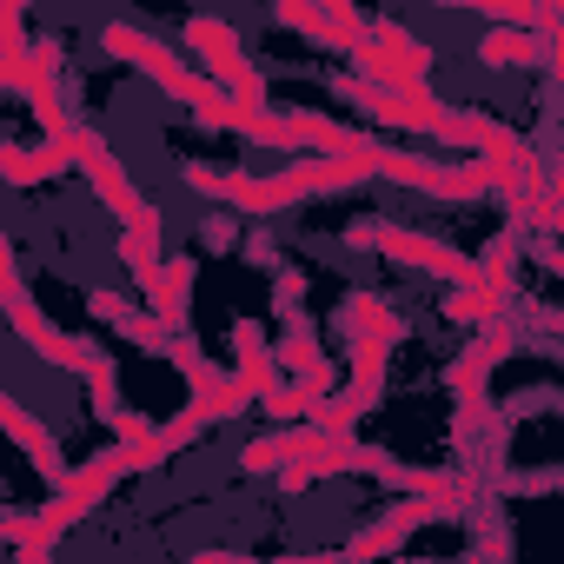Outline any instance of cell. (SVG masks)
Here are the masks:
<instances>
[{
  "label": "cell",
  "mask_w": 564,
  "mask_h": 564,
  "mask_svg": "<svg viewBox=\"0 0 564 564\" xmlns=\"http://www.w3.org/2000/svg\"><path fill=\"white\" fill-rule=\"evenodd\" d=\"M0 306H8V326H14V339H21L34 359H47L54 372H74V379H87V412H94L100 425H113V432H120L127 405H120V366H113V352H107L100 339H87V333H61V326H54V319L34 306L14 239L0 246Z\"/></svg>",
  "instance_id": "obj_1"
},
{
  "label": "cell",
  "mask_w": 564,
  "mask_h": 564,
  "mask_svg": "<svg viewBox=\"0 0 564 564\" xmlns=\"http://www.w3.org/2000/svg\"><path fill=\"white\" fill-rule=\"evenodd\" d=\"M100 54H113V61H127L133 74H147L160 94H173L180 107H193V120H206V127H213V120L226 113V100H232L219 80H206L186 54H173L166 41H153L140 21H107V28H100Z\"/></svg>",
  "instance_id": "obj_2"
},
{
  "label": "cell",
  "mask_w": 564,
  "mask_h": 564,
  "mask_svg": "<svg viewBox=\"0 0 564 564\" xmlns=\"http://www.w3.org/2000/svg\"><path fill=\"white\" fill-rule=\"evenodd\" d=\"M346 246H352V252H379V259H392V265H412V272H425V279H445L452 293L485 286V259H471V252H458V246H445V239H432V232H412V226H399V219H352V226H346Z\"/></svg>",
  "instance_id": "obj_3"
},
{
  "label": "cell",
  "mask_w": 564,
  "mask_h": 564,
  "mask_svg": "<svg viewBox=\"0 0 564 564\" xmlns=\"http://www.w3.org/2000/svg\"><path fill=\"white\" fill-rule=\"evenodd\" d=\"M180 47L206 67V80H219L239 107H272L265 100V74L246 61V47H239V34H232V21L226 14H193L186 28H180Z\"/></svg>",
  "instance_id": "obj_4"
},
{
  "label": "cell",
  "mask_w": 564,
  "mask_h": 564,
  "mask_svg": "<svg viewBox=\"0 0 564 564\" xmlns=\"http://www.w3.org/2000/svg\"><path fill=\"white\" fill-rule=\"evenodd\" d=\"M61 153H67V160H74V166L87 173V186H94V193L107 199V213H113L120 226L147 219V206H153V199H147V193L133 186L127 160H120V153H113V147H107V140H100V133H94L87 120H74V133H61Z\"/></svg>",
  "instance_id": "obj_5"
},
{
  "label": "cell",
  "mask_w": 564,
  "mask_h": 564,
  "mask_svg": "<svg viewBox=\"0 0 564 564\" xmlns=\"http://www.w3.org/2000/svg\"><path fill=\"white\" fill-rule=\"evenodd\" d=\"M352 67H359V80H372V87H386V94H419V87H432V47H425L419 34H405L399 21H379L372 41H366V54H359Z\"/></svg>",
  "instance_id": "obj_6"
},
{
  "label": "cell",
  "mask_w": 564,
  "mask_h": 564,
  "mask_svg": "<svg viewBox=\"0 0 564 564\" xmlns=\"http://www.w3.org/2000/svg\"><path fill=\"white\" fill-rule=\"evenodd\" d=\"M120 478H133V465H127V452H120V445H107V452H94V458H80V465L67 471V485L41 505V518L67 538L80 518H94V511H100V498H107Z\"/></svg>",
  "instance_id": "obj_7"
},
{
  "label": "cell",
  "mask_w": 564,
  "mask_h": 564,
  "mask_svg": "<svg viewBox=\"0 0 564 564\" xmlns=\"http://www.w3.org/2000/svg\"><path fill=\"white\" fill-rule=\"evenodd\" d=\"M272 21L279 28H293V34H306L313 47H326V54H366V41H372V28L379 21H366L352 0H319V8H293V0H279L272 8Z\"/></svg>",
  "instance_id": "obj_8"
},
{
  "label": "cell",
  "mask_w": 564,
  "mask_h": 564,
  "mask_svg": "<svg viewBox=\"0 0 564 564\" xmlns=\"http://www.w3.org/2000/svg\"><path fill=\"white\" fill-rule=\"evenodd\" d=\"M339 94H346L359 113H372L379 127H399V133H425V140H432V133H438V120L452 113V107H445L432 87H419V94H386V87H372V80H359V74H352Z\"/></svg>",
  "instance_id": "obj_9"
},
{
  "label": "cell",
  "mask_w": 564,
  "mask_h": 564,
  "mask_svg": "<svg viewBox=\"0 0 564 564\" xmlns=\"http://www.w3.org/2000/svg\"><path fill=\"white\" fill-rule=\"evenodd\" d=\"M87 313H94L107 333H120L127 346L153 352V359H173V346H180V333L160 326L153 306H140V300H127V293H113V286H94V293H87Z\"/></svg>",
  "instance_id": "obj_10"
},
{
  "label": "cell",
  "mask_w": 564,
  "mask_h": 564,
  "mask_svg": "<svg viewBox=\"0 0 564 564\" xmlns=\"http://www.w3.org/2000/svg\"><path fill=\"white\" fill-rule=\"evenodd\" d=\"M524 346V333H518V319H498V326H485V333H471V346L445 366V386H452V399H478L485 386H491V372L511 359Z\"/></svg>",
  "instance_id": "obj_11"
},
{
  "label": "cell",
  "mask_w": 564,
  "mask_h": 564,
  "mask_svg": "<svg viewBox=\"0 0 564 564\" xmlns=\"http://www.w3.org/2000/svg\"><path fill=\"white\" fill-rule=\"evenodd\" d=\"M438 518H445V511H438V498H399L386 518H372V524L346 544V557H352V564L399 557V551H405V538H412V531H425V524H438Z\"/></svg>",
  "instance_id": "obj_12"
},
{
  "label": "cell",
  "mask_w": 564,
  "mask_h": 564,
  "mask_svg": "<svg viewBox=\"0 0 564 564\" xmlns=\"http://www.w3.org/2000/svg\"><path fill=\"white\" fill-rule=\"evenodd\" d=\"M160 246H166V213H160V206H147V219L120 226V265L133 272L140 300H153L160 279H166V259H173V252H160Z\"/></svg>",
  "instance_id": "obj_13"
},
{
  "label": "cell",
  "mask_w": 564,
  "mask_h": 564,
  "mask_svg": "<svg viewBox=\"0 0 564 564\" xmlns=\"http://www.w3.org/2000/svg\"><path fill=\"white\" fill-rule=\"evenodd\" d=\"M0 425H8V438L41 465V478H47L54 491L67 485V471H74V465H67V452H61V438H54V425H47V419H34V412L8 392V399H0Z\"/></svg>",
  "instance_id": "obj_14"
},
{
  "label": "cell",
  "mask_w": 564,
  "mask_h": 564,
  "mask_svg": "<svg viewBox=\"0 0 564 564\" xmlns=\"http://www.w3.org/2000/svg\"><path fill=\"white\" fill-rule=\"evenodd\" d=\"M232 379L252 399H265V392L286 386V372H279V346H265V326L259 319H232Z\"/></svg>",
  "instance_id": "obj_15"
},
{
  "label": "cell",
  "mask_w": 564,
  "mask_h": 564,
  "mask_svg": "<svg viewBox=\"0 0 564 564\" xmlns=\"http://www.w3.org/2000/svg\"><path fill=\"white\" fill-rule=\"evenodd\" d=\"M339 326H346L352 346H386V352L405 346V319H399L379 293H346V300H339Z\"/></svg>",
  "instance_id": "obj_16"
},
{
  "label": "cell",
  "mask_w": 564,
  "mask_h": 564,
  "mask_svg": "<svg viewBox=\"0 0 564 564\" xmlns=\"http://www.w3.org/2000/svg\"><path fill=\"white\" fill-rule=\"evenodd\" d=\"M313 445H319V425H286V432H265V438L239 445V471H265V478H279L293 458H306Z\"/></svg>",
  "instance_id": "obj_17"
},
{
  "label": "cell",
  "mask_w": 564,
  "mask_h": 564,
  "mask_svg": "<svg viewBox=\"0 0 564 564\" xmlns=\"http://www.w3.org/2000/svg\"><path fill=\"white\" fill-rule=\"evenodd\" d=\"M28 67H34V41H28V8L21 0H0V87L14 100L28 94Z\"/></svg>",
  "instance_id": "obj_18"
},
{
  "label": "cell",
  "mask_w": 564,
  "mask_h": 564,
  "mask_svg": "<svg viewBox=\"0 0 564 564\" xmlns=\"http://www.w3.org/2000/svg\"><path fill=\"white\" fill-rule=\"evenodd\" d=\"M193 279H199V259H193V252H173V259H166V279H160V293L147 300L153 319L173 326L180 339H186V326H193V319H186V313H193Z\"/></svg>",
  "instance_id": "obj_19"
},
{
  "label": "cell",
  "mask_w": 564,
  "mask_h": 564,
  "mask_svg": "<svg viewBox=\"0 0 564 564\" xmlns=\"http://www.w3.org/2000/svg\"><path fill=\"white\" fill-rule=\"evenodd\" d=\"M67 166H74V160L61 153V140H47V147H14V140H8V147H0V180L21 186V193H28V186H47V180H61Z\"/></svg>",
  "instance_id": "obj_20"
},
{
  "label": "cell",
  "mask_w": 564,
  "mask_h": 564,
  "mask_svg": "<svg viewBox=\"0 0 564 564\" xmlns=\"http://www.w3.org/2000/svg\"><path fill=\"white\" fill-rule=\"evenodd\" d=\"M279 372H286L293 386H326V392H333V379H339L313 326H300V333H286V339H279Z\"/></svg>",
  "instance_id": "obj_21"
},
{
  "label": "cell",
  "mask_w": 564,
  "mask_h": 564,
  "mask_svg": "<svg viewBox=\"0 0 564 564\" xmlns=\"http://www.w3.org/2000/svg\"><path fill=\"white\" fill-rule=\"evenodd\" d=\"M0 538H8L14 544V564H54V544H61V531L34 511H8V518H0Z\"/></svg>",
  "instance_id": "obj_22"
},
{
  "label": "cell",
  "mask_w": 564,
  "mask_h": 564,
  "mask_svg": "<svg viewBox=\"0 0 564 564\" xmlns=\"http://www.w3.org/2000/svg\"><path fill=\"white\" fill-rule=\"evenodd\" d=\"M445 319L465 326V333H485V326L511 319V300L498 286H465V293H445Z\"/></svg>",
  "instance_id": "obj_23"
},
{
  "label": "cell",
  "mask_w": 564,
  "mask_h": 564,
  "mask_svg": "<svg viewBox=\"0 0 564 564\" xmlns=\"http://www.w3.org/2000/svg\"><path fill=\"white\" fill-rule=\"evenodd\" d=\"M465 524H471V557H478V564H511V557H518V544H511V524H505L498 498H485Z\"/></svg>",
  "instance_id": "obj_24"
},
{
  "label": "cell",
  "mask_w": 564,
  "mask_h": 564,
  "mask_svg": "<svg viewBox=\"0 0 564 564\" xmlns=\"http://www.w3.org/2000/svg\"><path fill=\"white\" fill-rule=\"evenodd\" d=\"M518 259H524V226L511 219V226L485 246V286H498V293L511 300V293H518Z\"/></svg>",
  "instance_id": "obj_25"
},
{
  "label": "cell",
  "mask_w": 564,
  "mask_h": 564,
  "mask_svg": "<svg viewBox=\"0 0 564 564\" xmlns=\"http://www.w3.org/2000/svg\"><path fill=\"white\" fill-rule=\"evenodd\" d=\"M478 61H485V67H544V47H538V34L491 28V34L478 41Z\"/></svg>",
  "instance_id": "obj_26"
},
{
  "label": "cell",
  "mask_w": 564,
  "mask_h": 564,
  "mask_svg": "<svg viewBox=\"0 0 564 564\" xmlns=\"http://www.w3.org/2000/svg\"><path fill=\"white\" fill-rule=\"evenodd\" d=\"M386 359H392L386 346H352V386H346V392H352L366 412L386 399Z\"/></svg>",
  "instance_id": "obj_27"
},
{
  "label": "cell",
  "mask_w": 564,
  "mask_h": 564,
  "mask_svg": "<svg viewBox=\"0 0 564 564\" xmlns=\"http://www.w3.org/2000/svg\"><path fill=\"white\" fill-rule=\"evenodd\" d=\"M272 319H286V333L306 326V272L300 265H279L272 272Z\"/></svg>",
  "instance_id": "obj_28"
},
{
  "label": "cell",
  "mask_w": 564,
  "mask_h": 564,
  "mask_svg": "<svg viewBox=\"0 0 564 564\" xmlns=\"http://www.w3.org/2000/svg\"><path fill=\"white\" fill-rule=\"evenodd\" d=\"M491 485V498H551V491H564V465H544V471H498V478H485Z\"/></svg>",
  "instance_id": "obj_29"
},
{
  "label": "cell",
  "mask_w": 564,
  "mask_h": 564,
  "mask_svg": "<svg viewBox=\"0 0 564 564\" xmlns=\"http://www.w3.org/2000/svg\"><path fill=\"white\" fill-rule=\"evenodd\" d=\"M173 366L186 372V386H193V405H199V399H213V392H219V379H226V372H219V366H213V359L193 346V333L173 346Z\"/></svg>",
  "instance_id": "obj_30"
},
{
  "label": "cell",
  "mask_w": 564,
  "mask_h": 564,
  "mask_svg": "<svg viewBox=\"0 0 564 564\" xmlns=\"http://www.w3.org/2000/svg\"><path fill=\"white\" fill-rule=\"evenodd\" d=\"M538 412H557L564 419V386H524V392H511L505 405H498V419L518 432V419H538Z\"/></svg>",
  "instance_id": "obj_31"
},
{
  "label": "cell",
  "mask_w": 564,
  "mask_h": 564,
  "mask_svg": "<svg viewBox=\"0 0 564 564\" xmlns=\"http://www.w3.org/2000/svg\"><path fill=\"white\" fill-rule=\"evenodd\" d=\"M246 405H259V399H252V392H246V386H239V379H232V372H226V379H219V392H213V399H199V412H206V419H213V425H226V419H239V412H246Z\"/></svg>",
  "instance_id": "obj_32"
},
{
  "label": "cell",
  "mask_w": 564,
  "mask_h": 564,
  "mask_svg": "<svg viewBox=\"0 0 564 564\" xmlns=\"http://www.w3.org/2000/svg\"><path fill=\"white\" fill-rule=\"evenodd\" d=\"M199 246H213V252H239V246H246V232H239V219H232V213H206V219H199Z\"/></svg>",
  "instance_id": "obj_33"
},
{
  "label": "cell",
  "mask_w": 564,
  "mask_h": 564,
  "mask_svg": "<svg viewBox=\"0 0 564 564\" xmlns=\"http://www.w3.org/2000/svg\"><path fill=\"white\" fill-rule=\"evenodd\" d=\"M524 326H531L538 339H557V346H564V306H544V300H531V306H524Z\"/></svg>",
  "instance_id": "obj_34"
},
{
  "label": "cell",
  "mask_w": 564,
  "mask_h": 564,
  "mask_svg": "<svg viewBox=\"0 0 564 564\" xmlns=\"http://www.w3.org/2000/svg\"><path fill=\"white\" fill-rule=\"evenodd\" d=\"M239 252H246V259H252V265H272V272H279V239H272V226H252V232H246V246H239Z\"/></svg>",
  "instance_id": "obj_35"
},
{
  "label": "cell",
  "mask_w": 564,
  "mask_h": 564,
  "mask_svg": "<svg viewBox=\"0 0 564 564\" xmlns=\"http://www.w3.org/2000/svg\"><path fill=\"white\" fill-rule=\"evenodd\" d=\"M186 564H259V557H246V551H199V557H186Z\"/></svg>",
  "instance_id": "obj_36"
},
{
  "label": "cell",
  "mask_w": 564,
  "mask_h": 564,
  "mask_svg": "<svg viewBox=\"0 0 564 564\" xmlns=\"http://www.w3.org/2000/svg\"><path fill=\"white\" fill-rule=\"evenodd\" d=\"M544 186H551V199H557V206H564V153H557V160H551V166H544Z\"/></svg>",
  "instance_id": "obj_37"
},
{
  "label": "cell",
  "mask_w": 564,
  "mask_h": 564,
  "mask_svg": "<svg viewBox=\"0 0 564 564\" xmlns=\"http://www.w3.org/2000/svg\"><path fill=\"white\" fill-rule=\"evenodd\" d=\"M538 232H544V239H564V206H557V213H551V219H544Z\"/></svg>",
  "instance_id": "obj_38"
},
{
  "label": "cell",
  "mask_w": 564,
  "mask_h": 564,
  "mask_svg": "<svg viewBox=\"0 0 564 564\" xmlns=\"http://www.w3.org/2000/svg\"><path fill=\"white\" fill-rule=\"evenodd\" d=\"M399 564H445V557H399ZM458 564H478V557H471V551H465V557H458Z\"/></svg>",
  "instance_id": "obj_39"
}]
</instances>
